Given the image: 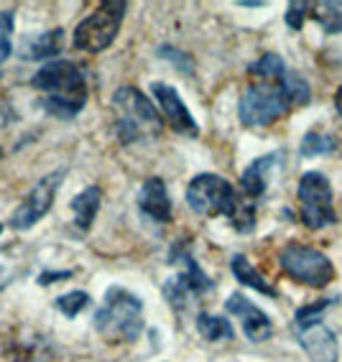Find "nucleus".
Listing matches in <instances>:
<instances>
[{
    "mask_svg": "<svg viewBox=\"0 0 342 362\" xmlns=\"http://www.w3.org/2000/svg\"><path fill=\"white\" fill-rule=\"evenodd\" d=\"M225 311L227 314H233L235 319H240V327L246 332V337L251 342H266V339H271L273 334V324L268 319L263 309L253 304L251 298L243 296V293H230L225 301Z\"/></svg>",
    "mask_w": 342,
    "mask_h": 362,
    "instance_id": "12",
    "label": "nucleus"
},
{
    "mask_svg": "<svg viewBox=\"0 0 342 362\" xmlns=\"http://www.w3.org/2000/svg\"><path fill=\"white\" fill-rule=\"evenodd\" d=\"M240 194L227 179L217 174H200L189 181L187 187V204L192 212L202 217H233L238 209Z\"/></svg>",
    "mask_w": 342,
    "mask_h": 362,
    "instance_id": "9",
    "label": "nucleus"
},
{
    "mask_svg": "<svg viewBox=\"0 0 342 362\" xmlns=\"http://www.w3.org/2000/svg\"><path fill=\"white\" fill-rule=\"evenodd\" d=\"M31 87L44 92L41 107L62 120H72L87 105V77L74 62H67V59L46 62L33 74Z\"/></svg>",
    "mask_w": 342,
    "mask_h": 362,
    "instance_id": "1",
    "label": "nucleus"
},
{
    "mask_svg": "<svg viewBox=\"0 0 342 362\" xmlns=\"http://www.w3.org/2000/svg\"><path fill=\"white\" fill-rule=\"evenodd\" d=\"M248 71H251L258 82H281L289 69H286L284 59L278 57V54L268 52V54H263L258 62H253V64L248 66Z\"/></svg>",
    "mask_w": 342,
    "mask_h": 362,
    "instance_id": "21",
    "label": "nucleus"
},
{
    "mask_svg": "<svg viewBox=\"0 0 342 362\" xmlns=\"http://www.w3.org/2000/svg\"><path fill=\"white\" fill-rule=\"evenodd\" d=\"M95 329L108 342H136L143 332V301L128 288L113 286L95 311Z\"/></svg>",
    "mask_w": 342,
    "mask_h": 362,
    "instance_id": "2",
    "label": "nucleus"
},
{
    "mask_svg": "<svg viewBox=\"0 0 342 362\" xmlns=\"http://www.w3.org/2000/svg\"><path fill=\"white\" fill-rule=\"evenodd\" d=\"M299 199V220L309 230H324V227L335 225V194H332V184L322 171H307L299 179L297 187Z\"/></svg>",
    "mask_w": 342,
    "mask_h": 362,
    "instance_id": "7",
    "label": "nucleus"
},
{
    "mask_svg": "<svg viewBox=\"0 0 342 362\" xmlns=\"http://www.w3.org/2000/svg\"><path fill=\"white\" fill-rule=\"evenodd\" d=\"M281 84H284V90L289 92L294 107H297V105L309 103L312 90H309V84H307V79H304L302 74H297V71H286L284 79H281Z\"/></svg>",
    "mask_w": 342,
    "mask_h": 362,
    "instance_id": "25",
    "label": "nucleus"
},
{
    "mask_svg": "<svg viewBox=\"0 0 342 362\" xmlns=\"http://www.w3.org/2000/svg\"><path fill=\"white\" fill-rule=\"evenodd\" d=\"M6 286H8V271L3 268V265H0V291H3Z\"/></svg>",
    "mask_w": 342,
    "mask_h": 362,
    "instance_id": "31",
    "label": "nucleus"
},
{
    "mask_svg": "<svg viewBox=\"0 0 342 362\" xmlns=\"http://www.w3.org/2000/svg\"><path fill=\"white\" fill-rule=\"evenodd\" d=\"M125 11H128L125 0H108V3H103L95 13H90L87 18H82L77 23V28L72 33L74 49L87 54L105 52L118 39L120 26H123Z\"/></svg>",
    "mask_w": 342,
    "mask_h": 362,
    "instance_id": "6",
    "label": "nucleus"
},
{
    "mask_svg": "<svg viewBox=\"0 0 342 362\" xmlns=\"http://www.w3.org/2000/svg\"><path fill=\"white\" fill-rule=\"evenodd\" d=\"M16 11H0V66L6 64L13 46H11V33H13Z\"/></svg>",
    "mask_w": 342,
    "mask_h": 362,
    "instance_id": "26",
    "label": "nucleus"
},
{
    "mask_svg": "<svg viewBox=\"0 0 342 362\" xmlns=\"http://www.w3.org/2000/svg\"><path fill=\"white\" fill-rule=\"evenodd\" d=\"M138 207L154 222H161V225L171 222L174 207H171V197H169V189L164 184V179L151 176V179L143 181L141 192H138Z\"/></svg>",
    "mask_w": 342,
    "mask_h": 362,
    "instance_id": "14",
    "label": "nucleus"
},
{
    "mask_svg": "<svg viewBox=\"0 0 342 362\" xmlns=\"http://www.w3.org/2000/svg\"><path fill=\"white\" fill-rule=\"evenodd\" d=\"M281 166V153H266L258 156L256 161H251L246 166V171L240 174V192L251 199L263 197V192L268 189V179L276 168Z\"/></svg>",
    "mask_w": 342,
    "mask_h": 362,
    "instance_id": "15",
    "label": "nucleus"
},
{
    "mask_svg": "<svg viewBox=\"0 0 342 362\" xmlns=\"http://www.w3.org/2000/svg\"><path fill=\"white\" fill-rule=\"evenodd\" d=\"M62 181H64V168H57L52 174L41 176V179L33 184L31 192L23 197V202L13 209L8 225L13 227V230H18V233H26V230L39 225L46 214L52 212Z\"/></svg>",
    "mask_w": 342,
    "mask_h": 362,
    "instance_id": "10",
    "label": "nucleus"
},
{
    "mask_svg": "<svg viewBox=\"0 0 342 362\" xmlns=\"http://www.w3.org/2000/svg\"><path fill=\"white\" fill-rule=\"evenodd\" d=\"M197 332L205 337L207 342H227V339H233L235 337V329L233 324L227 322L225 317H217V314H207V311H200L197 319Z\"/></svg>",
    "mask_w": 342,
    "mask_h": 362,
    "instance_id": "18",
    "label": "nucleus"
},
{
    "mask_svg": "<svg viewBox=\"0 0 342 362\" xmlns=\"http://www.w3.org/2000/svg\"><path fill=\"white\" fill-rule=\"evenodd\" d=\"M335 107H337V112H340V117H342V84L337 87V92H335Z\"/></svg>",
    "mask_w": 342,
    "mask_h": 362,
    "instance_id": "30",
    "label": "nucleus"
},
{
    "mask_svg": "<svg viewBox=\"0 0 342 362\" xmlns=\"http://www.w3.org/2000/svg\"><path fill=\"white\" fill-rule=\"evenodd\" d=\"M0 161H3V151H0Z\"/></svg>",
    "mask_w": 342,
    "mask_h": 362,
    "instance_id": "33",
    "label": "nucleus"
},
{
    "mask_svg": "<svg viewBox=\"0 0 342 362\" xmlns=\"http://www.w3.org/2000/svg\"><path fill=\"white\" fill-rule=\"evenodd\" d=\"M329 304H335V298H322L309 306H302L294 314L291 329L297 334V342L304 347L312 362H337L340 360V344L337 334L322 322V311Z\"/></svg>",
    "mask_w": 342,
    "mask_h": 362,
    "instance_id": "4",
    "label": "nucleus"
},
{
    "mask_svg": "<svg viewBox=\"0 0 342 362\" xmlns=\"http://www.w3.org/2000/svg\"><path fill=\"white\" fill-rule=\"evenodd\" d=\"M151 95L156 98V103L161 105V112L166 117V123L179 133V136H187V138H197L200 136V125L197 120L192 117L189 107L184 105L179 92L166 82H154L151 84Z\"/></svg>",
    "mask_w": 342,
    "mask_h": 362,
    "instance_id": "11",
    "label": "nucleus"
},
{
    "mask_svg": "<svg viewBox=\"0 0 342 362\" xmlns=\"http://www.w3.org/2000/svg\"><path fill=\"white\" fill-rule=\"evenodd\" d=\"M230 271H233V276L243 286H248V288L263 293V296H268V298H278V288H276V286L268 284V281H266L263 276H261V273L253 268L251 260H248L246 255L235 252L233 258H230Z\"/></svg>",
    "mask_w": 342,
    "mask_h": 362,
    "instance_id": "17",
    "label": "nucleus"
},
{
    "mask_svg": "<svg viewBox=\"0 0 342 362\" xmlns=\"http://www.w3.org/2000/svg\"><path fill=\"white\" fill-rule=\"evenodd\" d=\"M54 306H57V309L62 311L67 319H74V317H79V314H82L87 306H90V293H87V291L62 293V296H57Z\"/></svg>",
    "mask_w": 342,
    "mask_h": 362,
    "instance_id": "23",
    "label": "nucleus"
},
{
    "mask_svg": "<svg viewBox=\"0 0 342 362\" xmlns=\"http://www.w3.org/2000/svg\"><path fill=\"white\" fill-rule=\"evenodd\" d=\"M0 233H3V225H0Z\"/></svg>",
    "mask_w": 342,
    "mask_h": 362,
    "instance_id": "34",
    "label": "nucleus"
},
{
    "mask_svg": "<svg viewBox=\"0 0 342 362\" xmlns=\"http://www.w3.org/2000/svg\"><path fill=\"white\" fill-rule=\"evenodd\" d=\"M159 57L166 59V62H171V64H174L179 71H184V74H192L194 71V59L189 57L187 52H181V49H174V46H161V49H159Z\"/></svg>",
    "mask_w": 342,
    "mask_h": 362,
    "instance_id": "27",
    "label": "nucleus"
},
{
    "mask_svg": "<svg viewBox=\"0 0 342 362\" xmlns=\"http://www.w3.org/2000/svg\"><path fill=\"white\" fill-rule=\"evenodd\" d=\"M240 6H246V8H261V6H263V0H246V3H240Z\"/></svg>",
    "mask_w": 342,
    "mask_h": 362,
    "instance_id": "32",
    "label": "nucleus"
},
{
    "mask_svg": "<svg viewBox=\"0 0 342 362\" xmlns=\"http://www.w3.org/2000/svg\"><path fill=\"white\" fill-rule=\"evenodd\" d=\"M278 265L281 271L294 279L297 284L309 286V288H324L335 281V265L322 250L302 243H289L278 252Z\"/></svg>",
    "mask_w": 342,
    "mask_h": 362,
    "instance_id": "8",
    "label": "nucleus"
},
{
    "mask_svg": "<svg viewBox=\"0 0 342 362\" xmlns=\"http://www.w3.org/2000/svg\"><path fill=\"white\" fill-rule=\"evenodd\" d=\"M169 263H179L181 268H184L181 273H176L174 279L179 281V284L184 286L192 296H202V293L212 291L215 288V281L210 279V276L200 268V263L194 260L187 240L174 243V247H171V252H169Z\"/></svg>",
    "mask_w": 342,
    "mask_h": 362,
    "instance_id": "13",
    "label": "nucleus"
},
{
    "mask_svg": "<svg viewBox=\"0 0 342 362\" xmlns=\"http://www.w3.org/2000/svg\"><path fill=\"white\" fill-rule=\"evenodd\" d=\"M337 138L322 133V130H309L307 136L302 138V146H299V153L307 156V158H314V156H329L337 151Z\"/></svg>",
    "mask_w": 342,
    "mask_h": 362,
    "instance_id": "22",
    "label": "nucleus"
},
{
    "mask_svg": "<svg viewBox=\"0 0 342 362\" xmlns=\"http://www.w3.org/2000/svg\"><path fill=\"white\" fill-rule=\"evenodd\" d=\"M309 16L329 36L342 33V0H319V3H312Z\"/></svg>",
    "mask_w": 342,
    "mask_h": 362,
    "instance_id": "19",
    "label": "nucleus"
},
{
    "mask_svg": "<svg viewBox=\"0 0 342 362\" xmlns=\"http://www.w3.org/2000/svg\"><path fill=\"white\" fill-rule=\"evenodd\" d=\"M113 110H115V133L125 146L143 141V138L161 136V115L138 87H130V84L120 87L113 95Z\"/></svg>",
    "mask_w": 342,
    "mask_h": 362,
    "instance_id": "3",
    "label": "nucleus"
},
{
    "mask_svg": "<svg viewBox=\"0 0 342 362\" xmlns=\"http://www.w3.org/2000/svg\"><path fill=\"white\" fill-rule=\"evenodd\" d=\"M230 222H233V227L238 233H251L253 227H256V199L240 194L238 209H235V214L230 217Z\"/></svg>",
    "mask_w": 342,
    "mask_h": 362,
    "instance_id": "24",
    "label": "nucleus"
},
{
    "mask_svg": "<svg viewBox=\"0 0 342 362\" xmlns=\"http://www.w3.org/2000/svg\"><path fill=\"white\" fill-rule=\"evenodd\" d=\"M100 202H103V189L100 187L82 189V192L69 202L72 212H74V225H77L79 233H87L92 227L97 212H100Z\"/></svg>",
    "mask_w": 342,
    "mask_h": 362,
    "instance_id": "16",
    "label": "nucleus"
},
{
    "mask_svg": "<svg viewBox=\"0 0 342 362\" xmlns=\"http://www.w3.org/2000/svg\"><path fill=\"white\" fill-rule=\"evenodd\" d=\"M62 41H64V31H62V28L39 33L31 44H26V54H23V59H33V62H39V59L57 57V54L62 52Z\"/></svg>",
    "mask_w": 342,
    "mask_h": 362,
    "instance_id": "20",
    "label": "nucleus"
},
{
    "mask_svg": "<svg viewBox=\"0 0 342 362\" xmlns=\"http://www.w3.org/2000/svg\"><path fill=\"white\" fill-rule=\"evenodd\" d=\"M291 107L294 103L281 82H256L243 92L238 103V117L246 128H266L289 115Z\"/></svg>",
    "mask_w": 342,
    "mask_h": 362,
    "instance_id": "5",
    "label": "nucleus"
},
{
    "mask_svg": "<svg viewBox=\"0 0 342 362\" xmlns=\"http://www.w3.org/2000/svg\"><path fill=\"white\" fill-rule=\"evenodd\" d=\"M64 279H72V271H46L39 276V284L49 286V284H57V281H64Z\"/></svg>",
    "mask_w": 342,
    "mask_h": 362,
    "instance_id": "29",
    "label": "nucleus"
},
{
    "mask_svg": "<svg viewBox=\"0 0 342 362\" xmlns=\"http://www.w3.org/2000/svg\"><path fill=\"white\" fill-rule=\"evenodd\" d=\"M309 8L312 3H289V8H286V23H289V28H294V31H299V28L304 26V21H307V16H309Z\"/></svg>",
    "mask_w": 342,
    "mask_h": 362,
    "instance_id": "28",
    "label": "nucleus"
}]
</instances>
